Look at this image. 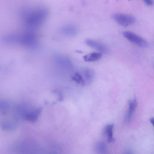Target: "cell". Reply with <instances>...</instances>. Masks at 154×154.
<instances>
[{
    "mask_svg": "<svg viewBox=\"0 0 154 154\" xmlns=\"http://www.w3.org/2000/svg\"><path fill=\"white\" fill-rule=\"evenodd\" d=\"M112 18L122 26H127L134 23L136 21L135 18L131 15L122 13L112 14Z\"/></svg>",
    "mask_w": 154,
    "mask_h": 154,
    "instance_id": "cell-1",
    "label": "cell"
},
{
    "mask_svg": "<svg viewBox=\"0 0 154 154\" xmlns=\"http://www.w3.org/2000/svg\"><path fill=\"white\" fill-rule=\"evenodd\" d=\"M123 34L128 40L140 47L145 48L148 45V43L146 40L133 32L126 31Z\"/></svg>",
    "mask_w": 154,
    "mask_h": 154,
    "instance_id": "cell-2",
    "label": "cell"
},
{
    "mask_svg": "<svg viewBox=\"0 0 154 154\" xmlns=\"http://www.w3.org/2000/svg\"><path fill=\"white\" fill-rule=\"evenodd\" d=\"M86 44L91 47L100 52L107 53L108 52V48L104 45L95 40L87 39L86 40Z\"/></svg>",
    "mask_w": 154,
    "mask_h": 154,
    "instance_id": "cell-3",
    "label": "cell"
},
{
    "mask_svg": "<svg viewBox=\"0 0 154 154\" xmlns=\"http://www.w3.org/2000/svg\"><path fill=\"white\" fill-rule=\"evenodd\" d=\"M82 73L86 85H90L93 82L95 76L94 71L90 68H86L83 69Z\"/></svg>",
    "mask_w": 154,
    "mask_h": 154,
    "instance_id": "cell-4",
    "label": "cell"
},
{
    "mask_svg": "<svg viewBox=\"0 0 154 154\" xmlns=\"http://www.w3.org/2000/svg\"><path fill=\"white\" fill-rule=\"evenodd\" d=\"M60 33L65 35L71 36L75 35L77 32V29L75 26L71 25L64 26L60 29Z\"/></svg>",
    "mask_w": 154,
    "mask_h": 154,
    "instance_id": "cell-5",
    "label": "cell"
},
{
    "mask_svg": "<svg viewBox=\"0 0 154 154\" xmlns=\"http://www.w3.org/2000/svg\"><path fill=\"white\" fill-rule=\"evenodd\" d=\"M137 106V102L136 99H134L130 101L129 102L128 110L125 119L126 122H128L130 121Z\"/></svg>",
    "mask_w": 154,
    "mask_h": 154,
    "instance_id": "cell-6",
    "label": "cell"
},
{
    "mask_svg": "<svg viewBox=\"0 0 154 154\" xmlns=\"http://www.w3.org/2000/svg\"><path fill=\"white\" fill-rule=\"evenodd\" d=\"M114 127L113 124L107 125L104 128L103 133L106 137L109 142H113L114 139L113 137V131Z\"/></svg>",
    "mask_w": 154,
    "mask_h": 154,
    "instance_id": "cell-7",
    "label": "cell"
},
{
    "mask_svg": "<svg viewBox=\"0 0 154 154\" xmlns=\"http://www.w3.org/2000/svg\"><path fill=\"white\" fill-rule=\"evenodd\" d=\"M102 56V54L100 53L93 52L85 55L83 58L85 61L91 62L98 60Z\"/></svg>",
    "mask_w": 154,
    "mask_h": 154,
    "instance_id": "cell-8",
    "label": "cell"
},
{
    "mask_svg": "<svg viewBox=\"0 0 154 154\" xmlns=\"http://www.w3.org/2000/svg\"><path fill=\"white\" fill-rule=\"evenodd\" d=\"M95 150L99 154H105L107 152V146L105 143L100 142L95 146Z\"/></svg>",
    "mask_w": 154,
    "mask_h": 154,
    "instance_id": "cell-9",
    "label": "cell"
},
{
    "mask_svg": "<svg viewBox=\"0 0 154 154\" xmlns=\"http://www.w3.org/2000/svg\"><path fill=\"white\" fill-rule=\"evenodd\" d=\"M72 80L76 83L84 86L86 85L85 81L82 76L78 72L75 73L72 78Z\"/></svg>",
    "mask_w": 154,
    "mask_h": 154,
    "instance_id": "cell-10",
    "label": "cell"
},
{
    "mask_svg": "<svg viewBox=\"0 0 154 154\" xmlns=\"http://www.w3.org/2000/svg\"><path fill=\"white\" fill-rule=\"evenodd\" d=\"M145 3L147 5L151 6L153 4V1L150 0H146L144 1Z\"/></svg>",
    "mask_w": 154,
    "mask_h": 154,
    "instance_id": "cell-11",
    "label": "cell"
},
{
    "mask_svg": "<svg viewBox=\"0 0 154 154\" xmlns=\"http://www.w3.org/2000/svg\"><path fill=\"white\" fill-rule=\"evenodd\" d=\"M150 121L151 123L154 127V117L151 118Z\"/></svg>",
    "mask_w": 154,
    "mask_h": 154,
    "instance_id": "cell-12",
    "label": "cell"
},
{
    "mask_svg": "<svg viewBox=\"0 0 154 154\" xmlns=\"http://www.w3.org/2000/svg\"><path fill=\"white\" fill-rule=\"evenodd\" d=\"M125 154H133L132 153L130 152H126Z\"/></svg>",
    "mask_w": 154,
    "mask_h": 154,
    "instance_id": "cell-13",
    "label": "cell"
}]
</instances>
